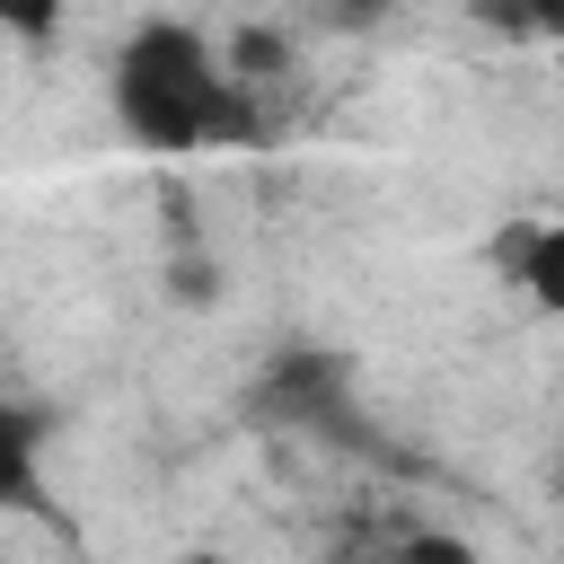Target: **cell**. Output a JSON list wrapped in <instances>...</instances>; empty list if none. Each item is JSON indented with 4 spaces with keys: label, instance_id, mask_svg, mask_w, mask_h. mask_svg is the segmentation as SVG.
<instances>
[{
    "label": "cell",
    "instance_id": "cell-1",
    "mask_svg": "<svg viewBox=\"0 0 564 564\" xmlns=\"http://www.w3.org/2000/svg\"><path fill=\"white\" fill-rule=\"evenodd\" d=\"M106 106L123 123V141L176 159V150H220V141H247L256 115L238 97V70L185 26V18H141L115 62H106Z\"/></svg>",
    "mask_w": 564,
    "mask_h": 564
},
{
    "label": "cell",
    "instance_id": "cell-2",
    "mask_svg": "<svg viewBox=\"0 0 564 564\" xmlns=\"http://www.w3.org/2000/svg\"><path fill=\"white\" fill-rule=\"evenodd\" d=\"M256 405L300 423V432H344V370H335V352H317V344L273 352L264 379H256Z\"/></svg>",
    "mask_w": 564,
    "mask_h": 564
},
{
    "label": "cell",
    "instance_id": "cell-3",
    "mask_svg": "<svg viewBox=\"0 0 564 564\" xmlns=\"http://www.w3.org/2000/svg\"><path fill=\"white\" fill-rule=\"evenodd\" d=\"M485 256H494V273H502L529 308L564 317V220H502Z\"/></svg>",
    "mask_w": 564,
    "mask_h": 564
},
{
    "label": "cell",
    "instance_id": "cell-4",
    "mask_svg": "<svg viewBox=\"0 0 564 564\" xmlns=\"http://www.w3.org/2000/svg\"><path fill=\"white\" fill-rule=\"evenodd\" d=\"M361 564H476V546L458 529H414V538H397L388 555H361Z\"/></svg>",
    "mask_w": 564,
    "mask_h": 564
},
{
    "label": "cell",
    "instance_id": "cell-5",
    "mask_svg": "<svg viewBox=\"0 0 564 564\" xmlns=\"http://www.w3.org/2000/svg\"><path fill=\"white\" fill-rule=\"evenodd\" d=\"M0 26H9V44H53L62 0H0Z\"/></svg>",
    "mask_w": 564,
    "mask_h": 564
},
{
    "label": "cell",
    "instance_id": "cell-6",
    "mask_svg": "<svg viewBox=\"0 0 564 564\" xmlns=\"http://www.w3.org/2000/svg\"><path fill=\"white\" fill-rule=\"evenodd\" d=\"M511 18L538 26V35H564V0H511Z\"/></svg>",
    "mask_w": 564,
    "mask_h": 564
},
{
    "label": "cell",
    "instance_id": "cell-7",
    "mask_svg": "<svg viewBox=\"0 0 564 564\" xmlns=\"http://www.w3.org/2000/svg\"><path fill=\"white\" fill-rule=\"evenodd\" d=\"M176 564H229V555H220V546H185Z\"/></svg>",
    "mask_w": 564,
    "mask_h": 564
},
{
    "label": "cell",
    "instance_id": "cell-8",
    "mask_svg": "<svg viewBox=\"0 0 564 564\" xmlns=\"http://www.w3.org/2000/svg\"><path fill=\"white\" fill-rule=\"evenodd\" d=\"M555 476H564V458H555Z\"/></svg>",
    "mask_w": 564,
    "mask_h": 564
}]
</instances>
